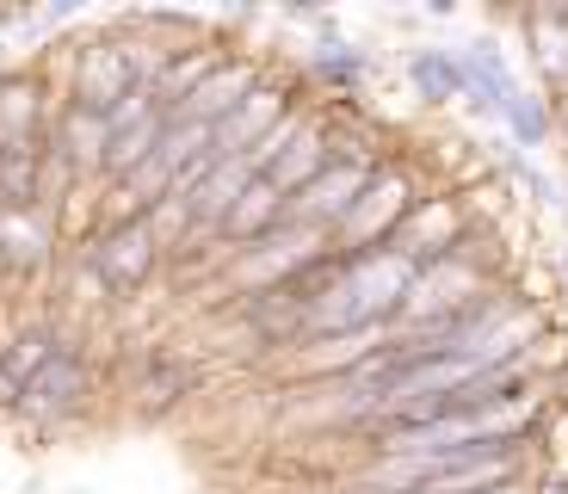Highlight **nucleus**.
<instances>
[{
    "instance_id": "1",
    "label": "nucleus",
    "mask_w": 568,
    "mask_h": 494,
    "mask_svg": "<svg viewBox=\"0 0 568 494\" xmlns=\"http://www.w3.org/2000/svg\"><path fill=\"white\" fill-rule=\"evenodd\" d=\"M476 303H483V272L452 248L445 260L414 266V284H408V296H402V322L439 327V322H452V315L476 310Z\"/></svg>"
},
{
    "instance_id": "2",
    "label": "nucleus",
    "mask_w": 568,
    "mask_h": 494,
    "mask_svg": "<svg viewBox=\"0 0 568 494\" xmlns=\"http://www.w3.org/2000/svg\"><path fill=\"white\" fill-rule=\"evenodd\" d=\"M377 180V173H371V161H327V173L315 185H303L297 198H291V223H303V229H341L346 216H353V204L358 198H365V185Z\"/></svg>"
},
{
    "instance_id": "3",
    "label": "nucleus",
    "mask_w": 568,
    "mask_h": 494,
    "mask_svg": "<svg viewBox=\"0 0 568 494\" xmlns=\"http://www.w3.org/2000/svg\"><path fill=\"white\" fill-rule=\"evenodd\" d=\"M414 211V192L402 173H377L365 185V198L353 204V216L341 223L346 235V254H371V248H389V235L402 229V216Z\"/></svg>"
},
{
    "instance_id": "4",
    "label": "nucleus",
    "mask_w": 568,
    "mask_h": 494,
    "mask_svg": "<svg viewBox=\"0 0 568 494\" xmlns=\"http://www.w3.org/2000/svg\"><path fill=\"white\" fill-rule=\"evenodd\" d=\"M161 260V229L155 216H130V223H112L105 241L93 248V272H100L112 291H136Z\"/></svg>"
},
{
    "instance_id": "5",
    "label": "nucleus",
    "mask_w": 568,
    "mask_h": 494,
    "mask_svg": "<svg viewBox=\"0 0 568 494\" xmlns=\"http://www.w3.org/2000/svg\"><path fill=\"white\" fill-rule=\"evenodd\" d=\"M130 87L136 81H130L124 50H118V43H87L81 69H74V105H87V112H112Z\"/></svg>"
},
{
    "instance_id": "6",
    "label": "nucleus",
    "mask_w": 568,
    "mask_h": 494,
    "mask_svg": "<svg viewBox=\"0 0 568 494\" xmlns=\"http://www.w3.org/2000/svg\"><path fill=\"white\" fill-rule=\"evenodd\" d=\"M247 180H254L247 161H216V168L204 173L185 198H173V204L185 211V223H192V229H223L229 211H235V198L247 192Z\"/></svg>"
},
{
    "instance_id": "7",
    "label": "nucleus",
    "mask_w": 568,
    "mask_h": 494,
    "mask_svg": "<svg viewBox=\"0 0 568 494\" xmlns=\"http://www.w3.org/2000/svg\"><path fill=\"white\" fill-rule=\"evenodd\" d=\"M247 93H254V69H247V62H216V69L192 87V99H185V105H173L168 118H192V124H211L216 130Z\"/></svg>"
},
{
    "instance_id": "8",
    "label": "nucleus",
    "mask_w": 568,
    "mask_h": 494,
    "mask_svg": "<svg viewBox=\"0 0 568 494\" xmlns=\"http://www.w3.org/2000/svg\"><path fill=\"white\" fill-rule=\"evenodd\" d=\"M57 155L69 161V173H105V155H112V130H105V112H87V105H69L57 124Z\"/></svg>"
},
{
    "instance_id": "9",
    "label": "nucleus",
    "mask_w": 568,
    "mask_h": 494,
    "mask_svg": "<svg viewBox=\"0 0 568 494\" xmlns=\"http://www.w3.org/2000/svg\"><path fill=\"white\" fill-rule=\"evenodd\" d=\"M81 395H87V365L69 353V346H57V353H50V365L26 383L19 409H26V414H62V409H74Z\"/></svg>"
},
{
    "instance_id": "10",
    "label": "nucleus",
    "mask_w": 568,
    "mask_h": 494,
    "mask_svg": "<svg viewBox=\"0 0 568 494\" xmlns=\"http://www.w3.org/2000/svg\"><path fill=\"white\" fill-rule=\"evenodd\" d=\"M38 130H43V99L38 81H0V155H38Z\"/></svg>"
},
{
    "instance_id": "11",
    "label": "nucleus",
    "mask_w": 568,
    "mask_h": 494,
    "mask_svg": "<svg viewBox=\"0 0 568 494\" xmlns=\"http://www.w3.org/2000/svg\"><path fill=\"white\" fill-rule=\"evenodd\" d=\"M278 118H284V99H278V93H260V87H254V93H247L242 105H235L223 124H216V155H223V161H242L247 149H254V142L266 137L272 124H278Z\"/></svg>"
},
{
    "instance_id": "12",
    "label": "nucleus",
    "mask_w": 568,
    "mask_h": 494,
    "mask_svg": "<svg viewBox=\"0 0 568 494\" xmlns=\"http://www.w3.org/2000/svg\"><path fill=\"white\" fill-rule=\"evenodd\" d=\"M50 260V223L43 211H0V266L7 272H38Z\"/></svg>"
},
{
    "instance_id": "13",
    "label": "nucleus",
    "mask_w": 568,
    "mask_h": 494,
    "mask_svg": "<svg viewBox=\"0 0 568 494\" xmlns=\"http://www.w3.org/2000/svg\"><path fill=\"white\" fill-rule=\"evenodd\" d=\"M284 223H291V198H284L278 192V185H272V180H247V192L242 198H235V211H229V235H254V241H266L272 235V229H284Z\"/></svg>"
},
{
    "instance_id": "14",
    "label": "nucleus",
    "mask_w": 568,
    "mask_h": 494,
    "mask_svg": "<svg viewBox=\"0 0 568 494\" xmlns=\"http://www.w3.org/2000/svg\"><path fill=\"white\" fill-rule=\"evenodd\" d=\"M327 161H334V149H327L322 130H297V142H291V149L278 155V168H272L266 180L278 185L284 198H297L303 185H315V180L327 173Z\"/></svg>"
},
{
    "instance_id": "15",
    "label": "nucleus",
    "mask_w": 568,
    "mask_h": 494,
    "mask_svg": "<svg viewBox=\"0 0 568 494\" xmlns=\"http://www.w3.org/2000/svg\"><path fill=\"white\" fill-rule=\"evenodd\" d=\"M531 31V50H538V69L556 93H568V26H562V7L556 13H531L526 19Z\"/></svg>"
},
{
    "instance_id": "16",
    "label": "nucleus",
    "mask_w": 568,
    "mask_h": 494,
    "mask_svg": "<svg viewBox=\"0 0 568 494\" xmlns=\"http://www.w3.org/2000/svg\"><path fill=\"white\" fill-rule=\"evenodd\" d=\"M50 353H57V334H50V327H26V334L0 353V371H7L13 383H31L43 365H50Z\"/></svg>"
},
{
    "instance_id": "17",
    "label": "nucleus",
    "mask_w": 568,
    "mask_h": 494,
    "mask_svg": "<svg viewBox=\"0 0 568 494\" xmlns=\"http://www.w3.org/2000/svg\"><path fill=\"white\" fill-rule=\"evenodd\" d=\"M185 383H192L185 371H173V377H149L142 383V402H173V390H185Z\"/></svg>"
},
{
    "instance_id": "18",
    "label": "nucleus",
    "mask_w": 568,
    "mask_h": 494,
    "mask_svg": "<svg viewBox=\"0 0 568 494\" xmlns=\"http://www.w3.org/2000/svg\"><path fill=\"white\" fill-rule=\"evenodd\" d=\"M19 395H26V383H13L7 371H0V409H19Z\"/></svg>"
},
{
    "instance_id": "19",
    "label": "nucleus",
    "mask_w": 568,
    "mask_h": 494,
    "mask_svg": "<svg viewBox=\"0 0 568 494\" xmlns=\"http://www.w3.org/2000/svg\"><path fill=\"white\" fill-rule=\"evenodd\" d=\"M0 272H7V266H0Z\"/></svg>"
}]
</instances>
